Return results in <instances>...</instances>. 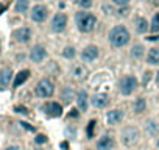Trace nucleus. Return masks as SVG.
Wrapping results in <instances>:
<instances>
[{"label": "nucleus", "instance_id": "1", "mask_svg": "<svg viewBox=\"0 0 159 150\" xmlns=\"http://www.w3.org/2000/svg\"><path fill=\"white\" fill-rule=\"evenodd\" d=\"M77 25L78 30L83 33H89L95 28L97 25V17L92 13H86V11H80L77 14Z\"/></svg>", "mask_w": 159, "mask_h": 150}, {"label": "nucleus", "instance_id": "2", "mask_svg": "<svg viewBox=\"0 0 159 150\" xmlns=\"http://www.w3.org/2000/svg\"><path fill=\"white\" fill-rule=\"evenodd\" d=\"M128 41H129V31L122 25H117L109 31V42L114 47H123L128 44Z\"/></svg>", "mask_w": 159, "mask_h": 150}, {"label": "nucleus", "instance_id": "3", "mask_svg": "<svg viewBox=\"0 0 159 150\" xmlns=\"http://www.w3.org/2000/svg\"><path fill=\"white\" fill-rule=\"evenodd\" d=\"M34 92H36V95H38V97L47 98V97H52V95H53V92H55V86H53V83H52L50 80L42 78V80L36 85Z\"/></svg>", "mask_w": 159, "mask_h": 150}, {"label": "nucleus", "instance_id": "4", "mask_svg": "<svg viewBox=\"0 0 159 150\" xmlns=\"http://www.w3.org/2000/svg\"><path fill=\"white\" fill-rule=\"evenodd\" d=\"M120 86V92L123 95H129L136 88H137V80H136V77H133V75H126V77H123L119 83Z\"/></svg>", "mask_w": 159, "mask_h": 150}, {"label": "nucleus", "instance_id": "5", "mask_svg": "<svg viewBox=\"0 0 159 150\" xmlns=\"http://www.w3.org/2000/svg\"><path fill=\"white\" fill-rule=\"evenodd\" d=\"M122 141H123V144L128 145V147L134 145L136 142L139 141V130L134 128V127L125 128V131H123V135H122Z\"/></svg>", "mask_w": 159, "mask_h": 150}, {"label": "nucleus", "instance_id": "6", "mask_svg": "<svg viewBox=\"0 0 159 150\" xmlns=\"http://www.w3.org/2000/svg\"><path fill=\"white\" fill-rule=\"evenodd\" d=\"M66 25H67V16H66L64 13L55 14V17H53V20H52V30H53L55 33H61V31H64Z\"/></svg>", "mask_w": 159, "mask_h": 150}, {"label": "nucleus", "instance_id": "7", "mask_svg": "<svg viewBox=\"0 0 159 150\" xmlns=\"http://www.w3.org/2000/svg\"><path fill=\"white\" fill-rule=\"evenodd\" d=\"M47 56V50H45L42 45H34L30 52V60L33 63H42Z\"/></svg>", "mask_w": 159, "mask_h": 150}, {"label": "nucleus", "instance_id": "8", "mask_svg": "<svg viewBox=\"0 0 159 150\" xmlns=\"http://www.w3.org/2000/svg\"><path fill=\"white\" fill-rule=\"evenodd\" d=\"M42 110L45 111V114L50 116V117H59L62 114V106L56 102H50V103H45L42 106Z\"/></svg>", "mask_w": 159, "mask_h": 150}, {"label": "nucleus", "instance_id": "9", "mask_svg": "<svg viewBox=\"0 0 159 150\" xmlns=\"http://www.w3.org/2000/svg\"><path fill=\"white\" fill-rule=\"evenodd\" d=\"M47 14H49V10L45 8L44 5H36L31 11V20L34 22H44L47 19Z\"/></svg>", "mask_w": 159, "mask_h": 150}, {"label": "nucleus", "instance_id": "10", "mask_svg": "<svg viewBox=\"0 0 159 150\" xmlns=\"http://www.w3.org/2000/svg\"><path fill=\"white\" fill-rule=\"evenodd\" d=\"M97 56H98V48H97L95 45L86 47V48L83 50V53H81V58H83V61H86V63H92L94 60H97Z\"/></svg>", "mask_w": 159, "mask_h": 150}, {"label": "nucleus", "instance_id": "11", "mask_svg": "<svg viewBox=\"0 0 159 150\" xmlns=\"http://www.w3.org/2000/svg\"><path fill=\"white\" fill-rule=\"evenodd\" d=\"M14 39L17 42H28L31 39V30L27 28V27H22V28H17L14 31Z\"/></svg>", "mask_w": 159, "mask_h": 150}, {"label": "nucleus", "instance_id": "12", "mask_svg": "<svg viewBox=\"0 0 159 150\" xmlns=\"http://www.w3.org/2000/svg\"><path fill=\"white\" fill-rule=\"evenodd\" d=\"M122 119H123V113L120 110H112L106 114V120L109 125H117L122 122Z\"/></svg>", "mask_w": 159, "mask_h": 150}, {"label": "nucleus", "instance_id": "13", "mask_svg": "<svg viewBox=\"0 0 159 150\" xmlns=\"http://www.w3.org/2000/svg\"><path fill=\"white\" fill-rule=\"evenodd\" d=\"M97 148L98 150H112L114 148V139L111 136H101L97 141Z\"/></svg>", "mask_w": 159, "mask_h": 150}, {"label": "nucleus", "instance_id": "14", "mask_svg": "<svg viewBox=\"0 0 159 150\" xmlns=\"http://www.w3.org/2000/svg\"><path fill=\"white\" fill-rule=\"evenodd\" d=\"M90 102H92V105H94L95 108H105V106L108 105L109 100H108V95H106V94H95Z\"/></svg>", "mask_w": 159, "mask_h": 150}, {"label": "nucleus", "instance_id": "15", "mask_svg": "<svg viewBox=\"0 0 159 150\" xmlns=\"http://www.w3.org/2000/svg\"><path fill=\"white\" fill-rule=\"evenodd\" d=\"M13 77V72L11 69H5L0 72V89H5L8 85H10V80Z\"/></svg>", "mask_w": 159, "mask_h": 150}, {"label": "nucleus", "instance_id": "16", "mask_svg": "<svg viewBox=\"0 0 159 150\" xmlns=\"http://www.w3.org/2000/svg\"><path fill=\"white\" fill-rule=\"evenodd\" d=\"M87 100H89V97H87V94H86L84 91H80V92L77 94V103H78V108H80L81 111H86V110H87Z\"/></svg>", "mask_w": 159, "mask_h": 150}, {"label": "nucleus", "instance_id": "17", "mask_svg": "<svg viewBox=\"0 0 159 150\" xmlns=\"http://www.w3.org/2000/svg\"><path fill=\"white\" fill-rule=\"evenodd\" d=\"M28 77H30V70H20L17 75H16V78H14V88H17V86H20V85H24L27 80H28Z\"/></svg>", "mask_w": 159, "mask_h": 150}, {"label": "nucleus", "instance_id": "18", "mask_svg": "<svg viewBox=\"0 0 159 150\" xmlns=\"http://www.w3.org/2000/svg\"><path fill=\"white\" fill-rule=\"evenodd\" d=\"M147 61L150 64H159V47L150 48V52L147 53Z\"/></svg>", "mask_w": 159, "mask_h": 150}, {"label": "nucleus", "instance_id": "19", "mask_svg": "<svg viewBox=\"0 0 159 150\" xmlns=\"http://www.w3.org/2000/svg\"><path fill=\"white\" fill-rule=\"evenodd\" d=\"M136 30H137V33H147V30H148L147 19H144V17H137V19H136Z\"/></svg>", "mask_w": 159, "mask_h": 150}, {"label": "nucleus", "instance_id": "20", "mask_svg": "<svg viewBox=\"0 0 159 150\" xmlns=\"http://www.w3.org/2000/svg\"><path fill=\"white\" fill-rule=\"evenodd\" d=\"M62 100H64V103H70L72 100H74V97H75V92H74V89L72 88H66L64 91H62Z\"/></svg>", "mask_w": 159, "mask_h": 150}, {"label": "nucleus", "instance_id": "21", "mask_svg": "<svg viewBox=\"0 0 159 150\" xmlns=\"http://www.w3.org/2000/svg\"><path fill=\"white\" fill-rule=\"evenodd\" d=\"M145 108H147V103H145V98H137L134 102V113H137V114H141V113H144L145 111Z\"/></svg>", "mask_w": 159, "mask_h": 150}, {"label": "nucleus", "instance_id": "22", "mask_svg": "<svg viewBox=\"0 0 159 150\" xmlns=\"http://www.w3.org/2000/svg\"><path fill=\"white\" fill-rule=\"evenodd\" d=\"M28 10V0H16V11L25 13Z\"/></svg>", "mask_w": 159, "mask_h": 150}, {"label": "nucleus", "instance_id": "23", "mask_svg": "<svg viewBox=\"0 0 159 150\" xmlns=\"http://www.w3.org/2000/svg\"><path fill=\"white\" fill-rule=\"evenodd\" d=\"M131 55H133L134 58H141V56L144 55V47H142V45H134Z\"/></svg>", "mask_w": 159, "mask_h": 150}, {"label": "nucleus", "instance_id": "24", "mask_svg": "<svg viewBox=\"0 0 159 150\" xmlns=\"http://www.w3.org/2000/svg\"><path fill=\"white\" fill-rule=\"evenodd\" d=\"M62 55H64L66 58H74V56H75V48H74V47H66V48L62 50Z\"/></svg>", "mask_w": 159, "mask_h": 150}, {"label": "nucleus", "instance_id": "25", "mask_svg": "<svg viewBox=\"0 0 159 150\" xmlns=\"http://www.w3.org/2000/svg\"><path fill=\"white\" fill-rule=\"evenodd\" d=\"M151 30L153 31H159V13L154 14V17L151 20Z\"/></svg>", "mask_w": 159, "mask_h": 150}, {"label": "nucleus", "instance_id": "26", "mask_svg": "<svg viewBox=\"0 0 159 150\" xmlns=\"http://www.w3.org/2000/svg\"><path fill=\"white\" fill-rule=\"evenodd\" d=\"M77 5L84 8V10H87V8L92 6V0H77Z\"/></svg>", "mask_w": 159, "mask_h": 150}, {"label": "nucleus", "instance_id": "27", "mask_svg": "<svg viewBox=\"0 0 159 150\" xmlns=\"http://www.w3.org/2000/svg\"><path fill=\"white\" fill-rule=\"evenodd\" d=\"M84 73H86V69H84V67H81V66L75 67V77H77V78H83Z\"/></svg>", "mask_w": 159, "mask_h": 150}, {"label": "nucleus", "instance_id": "28", "mask_svg": "<svg viewBox=\"0 0 159 150\" xmlns=\"http://www.w3.org/2000/svg\"><path fill=\"white\" fill-rule=\"evenodd\" d=\"M94 125H95V120H90V122H89V127H87V136H89V138H92V136H94V133H92Z\"/></svg>", "mask_w": 159, "mask_h": 150}, {"label": "nucleus", "instance_id": "29", "mask_svg": "<svg viewBox=\"0 0 159 150\" xmlns=\"http://www.w3.org/2000/svg\"><path fill=\"white\" fill-rule=\"evenodd\" d=\"M34 141H36L38 144H44V142H47V136H45V135H38Z\"/></svg>", "mask_w": 159, "mask_h": 150}, {"label": "nucleus", "instance_id": "30", "mask_svg": "<svg viewBox=\"0 0 159 150\" xmlns=\"http://www.w3.org/2000/svg\"><path fill=\"white\" fill-rule=\"evenodd\" d=\"M112 3H116L119 6H126L129 3V0H112Z\"/></svg>", "mask_w": 159, "mask_h": 150}, {"label": "nucleus", "instance_id": "31", "mask_svg": "<svg viewBox=\"0 0 159 150\" xmlns=\"http://www.w3.org/2000/svg\"><path fill=\"white\" fill-rule=\"evenodd\" d=\"M14 111H17V113H20V114H28V110L24 108V106H16Z\"/></svg>", "mask_w": 159, "mask_h": 150}, {"label": "nucleus", "instance_id": "32", "mask_svg": "<svg viewBox=\"0 0 159 150\" xmlns=\"http://www.w3.org/2000/svg\"><path fill=\"white\" fill-rule=\"evenodd\" d=\"M20 125H22V127H24V128H27V130H30V131H33V130H34V128H33V127H30V125H28V123H27V122H22V123H20Z\"/></svg>", "mask_w": 159, "mask_h": 150}, {"label": "nucleus", "instance_id": "33", "mask_svg": "<svg viewBox=\"0 0 159 150\" xmlns=\"http://www.w3.org/2000/svg\"><path fill=\"white\" fill-rule=\"evenodd\" d=\"M61 147H62L64 150H67V148H69V144H67V142H61Z\"/></svg>", "mask_w": 159, "mask_h": 150}, {"label": "nucleus", "instance_id": "34", "mask_svg": "<svg viewBox=\"0 0 159 150\" xmlns=\"http://www.w3.org/2000/svg\"><path fill=\"white\" fill-rule=\"evenodd\" d=\"M70 116L77 117V116H78V111H77V110H72V111H70Z\"/></svg>", "mask_w": 159, "mask_h": 150}, {"label": "nucleus", "instance_id": "35", "mask_svg": "<svg viewBox=\"0 0 159 150\" xmlns=\"http://www.w3.org/2000/svg\"><path fill=\"white\" fill-rule=\"evenodd\" d=\"M6 150H19V147H16V145H11V147H8Z\"/></svg>", "mask_w": 159, "mask_h": 150}, {"label": "nucleus", "instance_id": "36", "mask_svg": "<svg viewBox=\"0 0 159 150\" xmlns=\"http://www.w3.org/2000/svg\"><path fill=\"white\" fill-rule=\"evenodd\" d=\"M2 11H5V6H3V5H0V14H2Z\"/></svg>", "mask_w": 159, "mask_h": 150}, {"label": "nucleus", "instance_id": "37", "mask_svg": "<svg viewBox=\"0 0 159 150\" xmlns=\"http://www.w3.org/2000/svg\"><path fill=\"white\" fill-rule=\"evenodd\" d=\"M153 2V5H159V0H151Z\"/></svg>", "mask_w": 159, "mask_h": 150}, {"label": "nucleus", "instance_id": "38", "mask_svg": "<svg viewBox=\"0 0 159 150\" xmlns=\"http://www.w3.org/2000/svg\"><path fill=\"white\" fill-rule=\"evenodd\" d=\"M156 80H157V83H159V72H157V77H156Z\"/></svg>", "mask_w": 159, "mask_h": 150}, {"label": "nucleus", "instance_id": "39", "mask_svg": "<svg viewBox=\"0 0 159 150\" xmlns=\"http://www.w3.org/2000/svg\"><path fill=\"white\" fill-rule=\"evenodd\" d=\"M157 147H159V139H157Z\"/></svg>", "mask_w": 159, "mask_h": 150}]
</instances>
